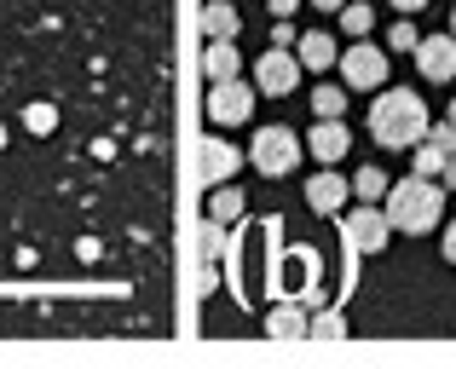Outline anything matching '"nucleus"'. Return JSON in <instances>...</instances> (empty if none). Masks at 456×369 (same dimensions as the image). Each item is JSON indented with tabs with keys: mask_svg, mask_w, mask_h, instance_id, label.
I'll use <instances>...</instances> for the list:
<instances>
[{
	"mask_svg": "<svg viewBox=\"0 0 456 369\" xmlns=\"http://www.w3.org/2000/svg\"><path fill=\"white\" fill-rule=\"evenodd\" d=\"M428 104L422 92L411 87H376V104H370V139H376L381 150H416L428 133Z\"/></svg>",
	"mask_w": 456,
	"mask_h": 369,
	"instance_id": "nucleus-1",
	"label": "nucleus"
},
{
	"mask_svg": "<svg viewBox=\"0 0 456 369\" xmlns=\"http://www.w3.org/2000/svg\"><path fill=\"white\" fill-rule=\"evenodd\" d=\"M387 220H393V231H404V237H428V231H439L445 225V185L439 180H428V173H411V180H393L387 190Z\"/></svg>",
	"mask_w": 456,
	"mask_h": 369,
	"instance_id": "nucleus-2",
	"label": "nucleus"
},
{
	"mask_svg": "<svg viewBox=\"0 0 456 369\" xmlns=\"http://www.w3.org/2000/svg\"><path fill=\"white\" fill-rule=\"evenodd\" d=\"M301 156H306V139L295 133V127H283V122L260 127L255 145H248V162H255L266 180H283V173H295V168H301Z\"/></svg>",
	"mask_w": 456,
	"mask_h": 369,
	"instance_id": "nucleus-3",
	"label": "nucleus"
},
{
	"mask_svg": "<svg viewBox=\"0 0 456 369\" xmlns=\"http://www.w3.org/2000/svg\"><path fill=\"white\" fill-rule=\"evenodd\" d=\"M335 69H341L346 92H376V87H387V46H370V35H364V41L341 46Z\"/></svg>",
	"mask_w": 456,
	"mask_h": 369,
	"instance_id": "nucleus-4",
	"label": "nucleus"
},
{
	"mask_svg": "<svg viewBox=\"0 0 456 369\" xmlns=\"http://www.w3.org/2000/svg\"><path fill=\"white\" fill-rule=\"evenodd\" d=\"M393 237V220L381 202H358L353 213H341V243L353 248V254H381Z\"/></svg>",
	"mask_w": 456,
	"mask_h": 369,
	"instance_id": "nucleus-5",
	"label": "nucleus"
},
{
	"mask_svg": "<svg viewBox=\"0 0 456 369\" xmlns=\"http://www.w3.org/2000/svg\"><path fill=\"white\" fill-rule=\"evenodd\" d=\"M255 99H260V87H255V81H243V76L208 81V122L214 127H243L248 116H255Z\"/></svg>",
	"mask_w": 456,
	"mask_h": 369,
	"instance_id": "nucleus-6",
	"label": "nucleus"
},
{
	"mask_svg": "<svg viewBox=\"0 0 456 369\" xmlns=\"http://www.w3.org/2000/svg\"><path fill=\"white\" fill-rule=\"evenodd\" d=\"M255 87L266 92V99H289L295 87H301V58L289 52V46H266L255 64Z\"/></svg>",
	"mask_w": 456,
	"mask_h": 369,
	"instance_id": "nucleus-7",
	"label": "nucleus"
},
{
	"mask_svg": "<svg viewBox=\"0 0 456 369\" xmlns=\"http://www.w3.org/2000/svg\"><path fill=\"white\" fill-rule=\"evenodd\" d=\"M411 58H416V69H422V81H434V87L456 81V35H422Z\"/></svg>",
	"mask_w": 456,
	"mask_h": 369,
	"instance_id": "nucleus-8",
	"label": "nucleus"
},
{
	"mask_svg": "<svg viewBox=\"0 0 456 369\" xmlns=\"http://www.w3.org/2000/svg\"><path fill=\"white\" fill-rule=\"evenodd\" d=\"M346 202H353V180H341L335 168L312 173L306 180V208L323 213V220H335V213H346Z\"/></svg>",
	"mask_w": 456,
	"mask_h": 369,
	"instance_id": "nucleus-9",
	"label": "nucleus"
},
{
	"mask_svg": "<svg viewBox=\"0 0 456 369\" xmlns=\"http://www.w3.org/2000/svg\"><path fill=\"white\" fill-rule=\"evenodd\" d=\"M346 145H353V133H346V122H341V116H318V122H312V133H306V150H312V162L335 168V162L346 156Z\"/></svg>",
	"mask_w": 456,
	"mask_h": 369,
	"instance_id": "nucleus-10",
	"label": "nucleus"
},
{
	"mask_svg": "<svg viewBox=\"0 0 456 369\" xmlns=\"http://www.w3.org/2000/svg\"><path fill=\"white\" fill-rule=\"evenodd\" d=\"M243 162H248V150H237L232 139H202V180L208 185H225Z\"/></svg>",
	"mask_w": 456,
	"mask_h": 369,
	"instance_id": "nucleus-11",
	"label": "nucleus"
},
{
	"mask_svg": "<svg viewBox=\"0 0 456 369\" xmlns=\"http://www.w3.org/2000/svg\"><path fill=\"white\" fill-rule=\"evenodd\" d=\"M306 329H312V312H306L301 301H289V294L266 312V335L272 341H306Z\"/></svg>",
	"mask_w": 456,
	"mask_h": 369,
	"instance_id": "nucleus-12",
	"label": "nucleus"
},
{
	"mask_svg": "<svg viewBox=\"0 0 456 369\" xmlns=\"http://www.w3.org/2000/svg\"><path fill=\"white\" fill-rule=\"evenodd\" d=\"M295 58H301V69H330L335 58H341V46H335V35H323V29H312L295 41Z\"/></svg>",
	"mask_w": 456,
	"mask_h": 369,
	"instance_id": "nucleus-13",
	"label": "nucleus"
},
{
	"mask_svg": "<svg viewBox=\"0 0 456 369\" xmlns=\"http://www.w3.org/2000/svg\"><path fill=\"white\" fill-rule=\"evenodd\" d=\"M237 29H243V18H237L232 0H208L202 6V35L208 41H237Z\"/></svg>",
	"mask_w": 456,
	"mask_h": 369,
	"instance_id": "nucleus-14",
	"label": "nucleus"
},
{
	"mask_svg": "<svg viewBox=\"0 0 456 369\" xmlns=\"http://www.w3.org/2000/svg\"><path fill=\"white\" fill-rule=\"evenodd\" d=\"M202 76H208V81L243 76V58H237V46H232V41H208V46H202Z\"/></svg>",
	"mask_w": 456,
	"mask_h": 369,
	"instance_id": "nucleus-15",
	"label": "nucleus"
},
{
	"mask_svg": "<svg viewBox=\"0 0 456 369\" xmlns=\"http://www.w3.org/2000/svg\"><path fill=\"white\" fill-rule=\"evenodd\" d=\"M232 220H243V190L225 180L208 190V225H232Z\"/></svg>",
	"mask_w": 456,
	"mask_h": 369,
	"instance_id": "nucleus-16",
	"label": "nucleus"
},
{
	"mask_svg": "<svg viewBox=\"0 0 456 369\" xmlns=\"http://www.w3.org/2000/svg\"><path fill=\"white\" fill-rule=\"evenodd\" d=\"M387 190H393V180L381 168H358L353 173V202H387Z\"/></svg>",
	"mask_w": 456,
	"mask_h": 369,
	"instance_id": "nucleus-17",
	"label": "nucleus"
},
{
	"mask_svg": "<svg viewBox=\"0 0 456 369\" xmlns=\"http://www.w3.org/2000/svg\"><path fill=\"white\" fill-rule=\"evenodd\" d=\"M370 29H376V12H370L364 0H346V6H341V35H353V41H364Z\"/></svg>",
	"mask_w": 456,
	"mask_h": 369,
	"instance_id": "nucleus-18",
	"label": "nucleus"
},
{
	"mask_svg": "<svg viewBox=\"0 0 456 369\" xmlns=\"http://www.w3.org/2000/svg\"><path fill=\"white\" fill-rule=\"evenodd\" d=\"M312 116H346V87H312Z\"/></svg>",
	"mask_w": 456,
	"mask_h": 369,
	"instance_id": "nucleus-19",
	"label": "nucleus"
},
{
	"mask_svg": "<svg viewBox=\"0 0 456 369\" xmlns=\"http://www.w3.org/2000/svg\"><path fill=\"white\" fill-rule=\"evenodd\" d=\"M416 41H422V29H416L411 18H399V23L387 29V46H393V52H416Z\"/></svg>",
	"mask_w": 456,
	"mask_h": 369,
	"instance_id": "nucleus-20",
	"label": "nucleus"
},
{
	"mask_svg": "<svg viewBox=\"0 0 456 369\" xmlns=\"http://www.w3.org/2000/svg\"><path fill=\"white\" fill-rule=\"evenodd\" d=\"M23 127H29V133H53V127H58V110H53V104H29V110H23Z\"/></svg>",
	"mask_w": 456,
	"mask_h": 369,
	"instance_id": "nucleus-21",
	"label": "nucleus"
},
{
	"mask_svg": "<svg viewBox=\"0 0 456 369\" xmlns=\"http://www.w3.org/2000/svg\"><path fill=\"white\" fill-rule=\"evenodd\" d=\"M318 335V341H341L346 335V324H341V312H318L312 317V329H306V341Z\"/></svg>",
	"mask_w": 456,
	"mask_h": 369,
	"instance_id": "nucleus-22",
	"label": "nucleus"
},
{
	"mask_svg": "<svg viewBox=\"0 0 456 369\" xmlns=\"http://www.w3.org/2000/svg\"><path fill=\"white\" fill-rule=\"evenodd\" d=\"M295 41H301V35H295V23H289V18L272 23V46H295Z\"/></svg>",
	"mask_w": 456,
	"mask_h": 369,
	"instance_id": "nucleus-23",
	"label": "nucleus"
},
{
	"mask_svg": "<svg viewBox=\"0 0 456 369\" xmlns=\"http://www.w3.org/2000/svg\"><path fill=\"white\" fill-rule=\"evenodd\" d=\"M387 6L399 12V18H416V12H422V6H434V0H387Z\"/></svg>",
	"mask_w": 456,
	"mask_h": 369,
	"instance_id": "nucleus-24",
	"label": "nucleus"
},
{
	"mask_svg": "<svg viewBox=\"0 0 456 369\" xmlns=\"http://www.w3.org/2000/svg\"><path fill=\"white\" fill-rule=\"evenodd\" d=\"M439 243H445V266H456V220H451V231H439Z\"/></svg>",
	"mask_w": 456,
	"mask_h": 369,
	"instance_id": "nucleus-25",
	"label": "nucleus"
},
{
	"mask_svg": "<svg viewBox=\"0 0 456 369\" xmlns=\"http://www.w3.org/2000/svg\"><path fill=\"white\" fill-rule=\"evenodd\" d=\"M266 6H272V18H289V12L301 6V0H266Z\"/></svg>",
	"mask_w": 456,
	"mask_h": 369,
	"instance_id": "nucleus-26",
	"label": "nucleus"
},
{
	"mask_svg": "<svg viewBox=\"0 0 456 369\" xmlns=\"http://www.w3.org/2000/svg\"><path fill=\"white\" fill-rule=\"evenodd\" d=\"M439 185H451V190H456V156L445 162V173H439Z\"/></svg>",
	"mask_w": 456,
	"mask_h": 369,
	"instance_id": "nucleus-27",
	"label": "nucleus"
},
{
	"mask_svg": "<svg viewBox=\"0 0 456 369\" xmlns=\"http://www.w3.org/2000/svg\"><path fill=\"white\" fill-rule=\"evenodd\" d=\"M312 6H318V12H341L346 0H312Z\"/></svg>",
	"mask_w": 456,
	"mask_h": 369,
	"instance_id": "nucleus-28",
	"label": "nucleus"
},
{
	"mask_svg": "<svg viewBox=\"0 0 456 369\" xmlns=\"http://www.w3.org/2000/svg\"><path fill=\"white\" fill-rule=\"evenodd\" d=\"M445 122H456V99H451V110H445Z\"/></svg>",
	"mask_w": 456,
	"mask_h": 369,
	"instance_id": "nucleus-29",
	"label": "nucleus"
},
{
	"mask_svg": "<svg viewBox=\"0 0 456 369\" xmlns=\"http://www.w3.org/2000/svg\"><path fill=\"white\" fill-rule=\"evenodd\" d=\"M451 35H456V6H451Z\"/></svg>",
	"mask_w": 456,
	"mask_h": 369,
	"instance_id": "nucleus-30",
	"label": "nucleus"
},
{
	"mask_svg": "<svg viewBox=\"0 0 456 369\" xmlns=\"http://www.w3.org/2000/svg\"><path fill=\"white\" fill-rule=\"evenodd\" d=\"M0 150H6V127H0Z\"/></svg>",
	"mask_w": 456,
	"mask_h": 369,
	"instance_id": "nucleus-31",
	"label": "nucleus"
}]
</instances>
